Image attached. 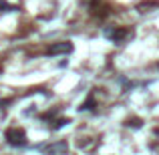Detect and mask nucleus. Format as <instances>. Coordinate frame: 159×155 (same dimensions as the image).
<instances>
[{"instance_id":"f257e3e1","label":"nucleus","mask_w":159,"mask_h":155,"mask_svg":"<svg viewBox=\"0 0 159 155\" xmlns=\"http://www.w3.org/2000/svg\"><path fill=\"white\" fill-rule=\"evenodd\" d=\"M6 141L10 145H14V147H22V145H26V135H24L22 129L12 127L6 131Z\"/></svg>"},{"instance_id":"f03ea898","label":"nucleus","mask_w":159,"mask_h":155,"mask_svg":"<svg viewBox=\"0 0 159 155\" xmlns=\"http://www.w3.org/2000/svg\"><path fill=\"white\" fill-rule=\"evenodd\" d=\"M69 151V143L66 141H57V143H51L47 147V155H65Z\"/></svg>"},{"instance_id":"7ed1b4c3","label":"nucleus","mask_w":159,"mask_h":155,"mask_svg":"<svg viewBox=\"0 0 159 155\" xmlns=\"http://www.w3.org/2000/svg\"><path fill=\"white\" fill-rule=\"evenodd\" d=\"M73 51V44L70 43H57L48 48V54H66Z\"/></svg>"},{"instance_id":"20e7f679","label":"nucleus","mask_w":159,"mask_h":155,"mask_svg":"<svg viewBox=\"0 0 159 155\" xmlns=\"http://www.w3.org/2000/svg\"><path fill=\"white\" fill-rule=\"evenodd\" d=\"M125 34H127V30H123V28H119V30H113V32H111V36H113V40H115V43L123 40Z\"/></svg>"},{"instance_id":"39448f33","label":"nucleus","mask_w":159,"mask_h":155,"mask_svg":"<svg viewBox=\"0 0 159 155\" xmlns=\"http://www.w3.org/2000/svg\"><path fill=\"white\" fill-rule=\"evenodd\" d=\"M93 107H95V99L91 97L89 101H87V103H85V105H83V107H81V111H91V109H93Z\"/></svg>"},{"instance_id":"423d86ee","label":"nucleus","mask_w":159,"mask_h":155,"mask_svg":"<svg viewBox=\"0 0 159 155\" xmlns=\"http://www.w3.org/2000/svg\"><path fill=\"white\" fill-rule=\"evenodd\" d=\"M69 123H70V119H58L57 125H52V129H62L65 125H69Z\"/></svg>"},{"instance_id":"0eeeda50","label":"nucleus","mask_w":159,"mask_h":155,"mask_svg":"<svg viewBox=\"0 0 159 155\" xmlns=\"http://www.w3.org/2000/svg\"><path fill=\"white\" fill-rule=\"evenodd\" d=\"M0 10H14V6L8 2H4V0H0Z\"/></svg>"}]
</instances>
